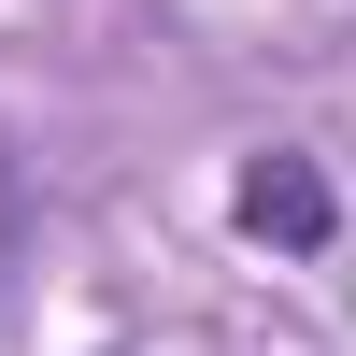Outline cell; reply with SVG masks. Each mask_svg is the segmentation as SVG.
I'll use <instances>...</instances> for the list:
<instances>
[{
    "label": "cell",
    "mask_w": 356,
    "mask_h": 356,
    "mask_svg": "<svg viewBox=\"0 0 356 356\" xmlns=\"http://www.w3.org/2000/svg\"><path fill=\"white\" fill-rule=\"evenodd\" d=\"M228 228H243V243L314 257V243L342 228V200H328V171H314L300 143H271V157H243V171H228Z\"/></svg>",
    "instance_id": "6da1fadb"
}]
</instances>
